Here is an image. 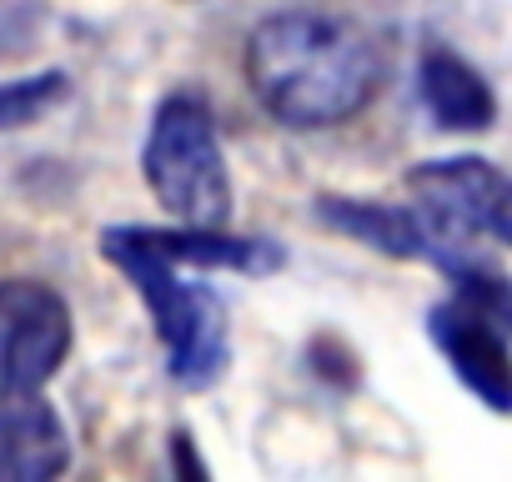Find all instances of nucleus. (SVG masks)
<instances>
[{"instance_id": "f257e3e1", "label": "nucleus", "mask_w": 512, "mask_h": 482, "mask_svg": "<svg viewBox=\"0 0 512 482\" xmlns=\"http://www.w3.org/2000/svg\"><path fill=\"white\" fill-rule=\"evenodd\" d=\"M241 66L262 111L292 131L342 126L367 111L382 86L377 41L357 21L327 11H277L256 21Z\"/></svg>"}, {"instance_id": "f03ea898", "label": "nucleus", "mask_w": 512, "mask_h": 482, "mask_svg": "<svg viewBox=\"0 0 512 482\" xmlns=\"http://www.w3.org/2000/svg\"><path fill=\"white\" fill-rule=\"evenodd\" d=\"M106 257L131 277L141 302L151 307V322L166 342V367L181 387H211L226 367V312L211 287L181 282V262H171L161 247H151L146 226L106 231Z\"/></svg>"}, {"instance_id": "7ed1b4c3", "label": "nucleus", "mask_w": 512, "mask_h": 482, "mask_svg": "<svg viewBox=\"0 0 512 482\" xmlns=\"http://www.w3.org/2000/svg\"><path fill=\"white\" fill-rule=\"evenodd\" d=\"M141 161L151 191L181 226H221L231 216V176L201 96H166L156 106Z\"/></svg>"}, {"instance_id": "20e7f679", "label": "nucleus", "mask_w": 512, "mask_h": 482, "mask_svg": "<svg viewBox=\"0 0 512 482\" xmlns=\"http://www.w3.org/2000/svg\"><path fill=\"white\" fill-rule=\"evenodd\" d=\"M417 196V221L427 226L432 262L442 267L447 257L467 252V241L492 236L507 241V181L497 166L477 156H452V161H427L407 176Z\"/></svg>"}, {"instance_id": "39448f33", "label": "nucleus", "mask_w": 512, "mask_h": 482, "mask_svg": "<svg viewBox=\"0 0 512 482\" xmlns=\"http://www.w3.org/2000/svg\"><path fill=\"white\" fill-rule=\"evenodd\" d=\"M71 352V307L31 277L0 282V377L46 387Z\"/></svg>"}, {"instance_id": "423d86ee", "label": "nucleus", "mask_w": 512, "mask_h": 482, "mask_svg": "<svg viewBox=\"0 0 512 482\" xmlns=\"http://www.w3.org/2000/svg\"><path fill=\"white\" fill-rule=\"evenodd\" d=\"M71 467V437L46 387L0 377V482H51Z\"/></svg>"}, {"instance_id": "0eeeda50", "label": "nucleus", "mask_w": 512, "mask_h": 482, "mask_svg": "<svg viewBox=\"0 0 512 482\" xmlns=\"http://www.w3.org/2000/svg\"><path fill=\"white\" fill-rule=\"evenodd\" d=\"M502 327H507V307H492L477 297H457L427 317V332L437 337V347L447 352L457 377L497 412L507 407V337H502Z\"/></svg>"}, {"instance_id": "6e6552de", "label": "nucleus", "mask_w": 512, "mask_h": 482, "mask_svg": "<svg viewBox=\"0 0 512 482\" xmlns=\"http://www.w3.org/2000/svg\"><path fill=\"white\" fill-rule=\"evenodd\" d=\"M422 101L432 111L437 126L447 131H482L497 116V101L487 91V81L452 51H427L422 56Z\"/></svg>"}, {"instance_id": "1a4fd4ad", "label": "nucleus", "mask_w": 512, "mask_h": 482, "mask_svg": "<svg viewBox=\"0 0 512 482\" xmlns=\"http://www.w3.org/2000/svg\"><path fill=\"white\" fill-rule=\"evenodd\" d=\"M322 221L337 226V231H352V236L372 241L377 252H392V257H432L427 226L417 221L412 206H377V201L327 196L322 201Z\"/></svg>"}, {"instance_id": "9d476101", "label": "nucleus", "mask_w": 512, "mask_h": 482, "mask_svg": "<svg viewBox=\"0 0 512 482\" xmlns=\"http://www.w3.org/2000/svg\"><path fill=\"white\" fill-rule=\"evenodd\" d=\"M66 76L61 71H46L36 81H11V86H0V131H11V126H26L36 121L41 111H51L61 96H66Z\"/></svg>"}]
</instances>
